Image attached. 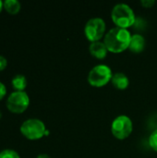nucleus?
Masks as SVG:
<instances>
[{
	"instance_id": "f257e3e1",
	"label": "nucleus",
	"mask_w": 157,
	"mask_h": 158,
	"mask_svg": "<svg viewBox=\"0 0 157 158\" xmlns=\"http://www.w3.org/2000/svg\"><path fill=\"white\" fill-rule=\"evenodd\" d=\"M131 34L127 29L114 27L106 31L104 43L109 52L119 54L129 49Z\"/></svg>"
},
{
	"instance_id": "f03ea898",
	"label": "nucleus",
	"mask_w": 157,
	"mask_h": 158,
	"mask_svg": "<svg viewBox=\"0 0 157 158\" xmlns=\"http://www.w3.org/2000/svg\"><path fill=\"white\" fill-rule=\"evenodd\" d=\"M111 19L116 27L128 29L136 22L134 10L125 3H118L114 6L111 11Z\"/></svg>"
},
{
	"instance_id": "7ed1b4c3",
	"label": "nucleus",
	"mask_w": 157,
	"mask_h": 158,
	"mask_svg": "<svg viewBox=\"0 0 157 158\" xmlns=\"http://www.w3.org/2000/svg\"><path fill=\"white\" fill-rule=\"evenodd\" d=\"M112 69L110 67L105 64H99L94 66L88 73L87 81L90 85L93 87H103L111 81L113 76Z\"/></svg>"
},
{
	"instance_id": "20e7f679",
	"label": "nucleus",
	"mask_w": 157,
	"mask_h": 158,
	"mask_svg": "<svg viewBox=\"0 0 157 158\" xmlns=\"http://www.w3.org/2000/svg\"><path fill=\"white\" fill-rule=\"evenodd\" d=\"M106 33L105 21L99 17L90 19L84 26V34L91 43L98 42L105 37Z\"/></svg>"
},
{
	"instance_id": "39448f33",
	"label": "nucleus",
	"mask_w": 157,
	"mask_h": 158,
	"mask_svg": "<svg viewBox=\"0 0 157 158\" xmlns=\"http://www.w3.org/2000/svg\"><path fill=\"white\" fill-rule=\"evenodd\" d=\"M20 132L29 140H39L47 133V131L42 120L38 118H30L21 124Z\"/></svg>"
},
{
	"instance_id": "423d86ee",
	"label": "nucleus",
	"mask_w": 157,
	"mask_h": 158,
	"mask_svg": "<svg viewBox=\"0 0 157 158\" xmlns=\"http://www.w3.org/2000/svg\"><path fill=\"white\" fill-rule=\"evenodd\" d=\"M133 131V123L130 117L119 115L114 118L111 124V131L115 138L118 140L127 139Z\"/></svg>"
},
{
	"instance_id": "0eeeda50",
	"label": "nucleus",
	"mask_w": 157,
	"mask_h": 158,
	"mask_svg": "<svg viewBox=\"0 0 157 158\" xmlns=\"http://www.w3.org/2000/svg\"><path fill=\"white\" fill-rule=\"evenodd\" d=\"M30 105V98L26 92H13L6 99V107L12 113H23Z\"/></svg>"
},
{
	"instance_id": "6e6552de",
	"label": "nucleus",
	"mask_w": 157,
	"mask_h": 158,
	"mask_svg": "<svg viewBox=\"0 0 157 158\" xmlns=\"http://www.w3.org/2000/svg\"><path fill=\"white\" fill-rule=\"evenodd\" d=\"M89 52L95 58L104 59L105 57H106L109 51L104 42L98 41V42L91 43V44L89 46Z\"/></svg>"
},
{
	"instance_id": "1a4fd4ad",
	"label": "nucleus",
	"mask_w": 157,
	"mask_h": 158,
	"mask_svg": "<svg viewBox=\"0 0 157 158\" xmlns=\"http://www.w3.org/2000/svg\"><path fill=\"white\" fill-rule=\"evenodd\" d=\"M146 45V41L142 34L134 33L131 35L129 49L134 54H140L143 52Z\"/></svg>"
},
{
	"instance_id": "9d476101",
	"label": "nucleus",
	"mask_w": 157,
	"mask_h": 158,
	"mask_svg": "<svg viewBox=\"0 0 157 158\" xmlns=\"http://www.w3.org/2000/svg\"><path fill=\"white\" fill-rule=\"evenodd\" d=\"M111 82L116 89L120 90V91L126 90L130 85V80H129L128 76L126 74H124L123 72L114 73L112 76V79H111Z\"/></svg>"
},
{
	"instance_id": "9b49d317",
	"label": "nucleus",
	"mask_w": 157,
	"mask_h": 158,
	"mask_svg": "<svg viewBox=\"0 0 157 158\" xmlns=\"http://www.w3.org/2000/svg\"><path fill=\"white\" fill-rule=\"evenodd\" d=\"M12 87L17 92H24L26 86H27V79L22 74H17L13 77L11 81Z\"/></svg>"
},
{
	"instance_id": "f8f14e48",
	"label": "nucleus",
	"mask_w": 157,
	"mask_h": 158,
	"mask_svg": "<svg viewBox=\"0 0 157 158\" xmlns=\"http://www.w3.org/2000/svg\"><path fill=\"white\" fill-rule=\"evenodd\" d=\"M21 5L18 0H6L4 2V8L12 15L17 14L20 10Z\"/></svg>"
},
{
	"instance_id": "ddd939ff",
	"label": "nucleus",
	"mask_w": 157,
	"mask_h": 158,
	"mask_svg": "<svg viewBox=\"0 0 157 158\" xmlns=\"http://www.w3.org/2000/svg\"><path fill=\"white\" fill-rule=\"evenodd\" d=\"M0 158H20V156L14 150L5 149L0 152Z\"/></svg>"
},
{
	"instance_id": "4468645a",
	"label": "nucleus",
	"mask_w": 157,
	"mask_h": 158,
	"mask_svg": "<svg viewBox=\"0 0 157 158\" xmlns=\"http://www.w3.org/2000/svg\"><path fill=\"white\" fill-rule=\"evenodd\" d=\"M149 144L154 151L157 152V129L151 133L149 137Z\"/></svg>"
},
{
	"instance_id": "2eb2a0df",
	"label": "nucleus",
	"mask_w": 157,
	"mask_h": 158,
	"mask_svg": "<svg viewBox=\"0 0 157 158\" xmlns=\"http://www.w3.org/2000/svg\"><path fill=\"white\" fill-rule=\"evenodd\" d=\"M155 4V1H154V0H142L141 1V5L145 8H150Z\"/></svg>"
},
{
	"instance_id": "dca6fc26",
	"label": "nucleus",
	"mask_w": 157,
	"mask_h": 158,
	"mask_svg": "<svg viewBox=\"0 0 157 158\" xmlns=\"http://www.w3.org/2000/svg\"><path fill=\"white\" fill-rule=\"evenodd\" d=\"M6 65H7L6 58L3 56H0V71L4 70L6 68Z\"/></svg>"
},
{
	"instance_id": "f3484780",
	"label": "nucleus",
	"mask_w": 157,
	"mask_h": 158,
	"mask_svg": "<svg viewBox=\"0 0 157 158\" xmlns=\"http://www.w3.org/2000/svg\"><path fill=\"white\" fill-rule=\"evenodd\" d=\"M6 86L0 81V100L4 98V96L6 95Z\"/></svg>"
},
{
	"instance_id": "a211bd4d",
	"label": "nucleus",
	"mask_w": 157,
	"mask_h": 158,
	"mask_svg": "<svg viewBox=\"0 0 157 158\" xmlns=\"http://www.w3.org/2000/svg\"><path fill=\"white\" fill-rule=\"evenodd\" d=\"M37 158H52L50 156H48V155H46V154H41V155H39Z\"/></svg>"
},
{
	"instance_id": "6ab92c4d",
	"label": "nucleus",
	"mask_w": 157,
	"mask_h": 158,
	"mask_svg": "<svg viewBox=\"0 0 157 158\" xmlns=\"http://www.w3.org/2000/svg\"><path fill=\"white\" fill-rule=\"evenodd\" d=\"M4 8V2L0 0V12L2 11V9Z\"/></svg>"
}]
</instances>
